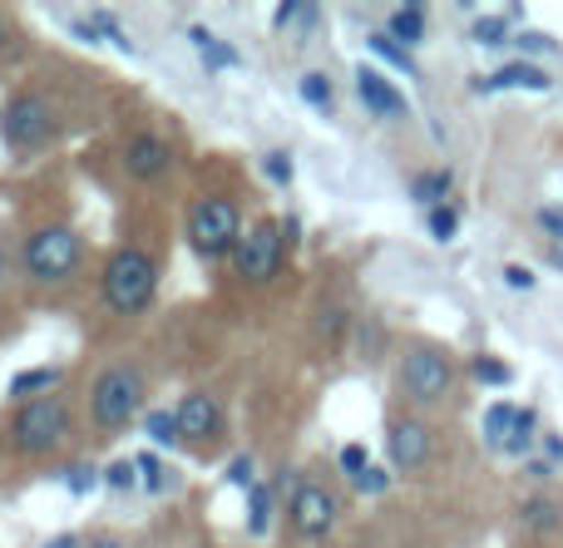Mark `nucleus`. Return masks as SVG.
I'll return each instance as SVG.
<instances>
[{
  "label": "nucleus",
  "instance_id": "2f4dec72",
  "mask_svg": "<svg viewBox=\"0 0 563 548\" xmlns=\"http://www.w3.org/2000/svg\"><path fill=\"white\" fill-rule=\"evenodd\" d=\"M371 470V455L366 445H341V474H346L351 484H361V474Z\"/></svg>",
  "mask_w": 563,
  "mask_h": 548
},
{
  "label": "nucleus",
  "instance_id": "0eeeda50",
  "mask_svg": "<svg viewBox=\"0 0 563 548\" xmlns=\"http://www.w3.org/2000/svg\"><path fill=\"white\" fill-rule=\"evenodd\" d=\"M65 435H69V405L59 395L20 405L15 421H10V440H15L20 455H49Z\"/></svg>",
  "mask_w": 563,
  "mask_h": 548
},
{
  "label": "nucleus",
  "instance_id": "c9c22d12",
  "mask_svg": "<svg viewBox=\"0 0 563 548\" xmlns=\"http://www.w3.org/2000/svg\"><path fill=\"white\" fill-rule=\"evenodd\" d=\"M65 490L69 494H89V490H95V465H85V460L69 465V470H65Z\"/></svg>",
  "mask_w": 563,
  "mask_h": 548
},
{
  "label": "nucleus",
  "instance_id": "a878e982",
  "mask_svg": "<svg viewBox=\"0 0 563 548\" xmlns=\"http://www.w3.org/2000/svg\"><path fill=\"white\" fill-rule=\"evenodd\" d=\"M426 227H430V237H435V243H455V233H460V208H455V203L430 208V213H426Z\"/></svg>",
  "mask_w": 563,
  "mask_h": 548
},
{
  "label": "nucleus",
  "instance_id": "49530a36",
  "mask_svg": "<svg viewBox=\"0 0 563 548\" xmlns=\"http://www.w3.org/2000/svg\"><path fill=\"white\" fill-rule=\"evenodd\" d=\"M5 267H10V262H5V253H0V282H5Z\"/></svg>",
  "mask_w": 563,
  "mask_h": 548
},
{
  "label": "nucleus",
  "instance_id": "ea45409f",
  "mask_svg": "<svg viewBox=\"0 0 563 548\" xmlns=\"http://www.w3.org/2000/svg\"><path fill=\"white\" fill-rule=\"evenodd\" d=\"M505 282L515 287V292H529V287H534V272H529V267H519V262H509L505 267Z\"/></svg>",
  "mask_w": 563,
  "mask_h": 548
},
{
  "label": "nucleus",
  "instance_id": "bb28decb",
  "mask_svg": "<svg viewBox=\"0 0 563 548\" xmlns=\"http://www.w3.org/2000/svg\"><path fill=\"white\" fill-rule=\"evenodd\" d=\"M317 15H321L317 5H301V0H287V5H277V10H273V30H291V25L307 30V25H317Z\"/></svg>",
  "mask_w": 563,
  "mask_h": 548
},
{
  "label": "nucleus",
  "instance_id": "20e7f679",
  "mask_svg": "<svg viewBox=\"0 0 563 548\" xmlns=\"http://www.w3.org/2000/svg\"><path fill=\"white\" fill-rule=\"evenodd\" d=\"M243 213H238L233 198H203V203H194V213H188V247H194L198 257H228L238 253V243H243Z\"/></svg>",
  "mask_w": 563,
  "mask_h": 548
},
{
  "label": "nucleus",
  "instance_id": "7ed1b4c3",
  "mask_svg": "<svg viewBox=\"0 0 563 548\" xmlns=\"http://www.w3.org/2000/svg\"><path fill=\"white\" fill-rule=\"evenodd\" d=\"M154 287H158V262L144 253V247H119V253L104 262V302H109V312H119V316L148 312Z\"/></svg>",
  "mask_w": 563,
  "mask_h": 548
},
{
  "label": "nucleus",
  "instance_id": "2eb2a0df",
  "mask_svg": "<svg viewBox=\"0 0 563 548\" xmlns=\"http://www.w3.org/2000/svg\"><path fill=\"white\" fill-rule=\"evenodd\" d=\"M55 385H65V371L59 366H35V371H20L10 381V401L15 405H30V401H49Z\"/></svg>",
  "mask_w": 563,
  "mask_h": 548
},
{
  "label": "nucleus",
  "instance_id": "ddd939ff",
  "mask_svg": "<svg viewBox=\"0 0 563 548\" xmlns=\"http://www.w3.org/2000/svg\"><path fill=\"white\" fill-rule=\"evenodd\" d=\"M356 94L376 119H406V94L390 79H380V69H371V65L356 69Z\"/></svg>",
  "mask_w": 563,
  "mask_h": 548
},
{
  "label": "nucleus",
  "instance_id": "b1692460",
  "mask_svg": "<svg viewBox=\"0 0 563 548\" xmlns=\"http://www.w3.org/2000/svg\"><path fill=\"white\" fill-rule=\"evenodd\" d=\"M534 440H539V411H519V425H515V435H509L505 440V450L499 455H509V460H519V455H529L534 450Z\"/></svg>",
  "mask_w": 563,
  "mask_h": 548
},
{
  "label": "nucleus",
  "instance_id": "aec40b11",
  "mask_svg": "<svg viewBox=\"0 0 563 548\" xmlns=\"http://www.w3.org/2000/svg\"><path fill=\"white\" fill-rule=\"evenodd\" d=\"M450 183H455V178H450V168H435V174H420L416 183H410V198H416L420 208H445V198H450Z\"/></svg>",
  "mask_w": 563,
  "mask_h": 548
},
{
  "label": "nucleus",
  "instance_id": "f704fd0d",
  "mask_svg": "<svg viewBox=\"0 0 563 548\" xmlns=\"http://www.w3.org/2000/svg\"><path fill=\"white\" fill-rule=\"evenodd\" d=\"M515 45L525 49V55H554V49H559V40L539 35V30H515Z\"/></svg>",
  "mask_w": 563,
  "mask_h": 548
},
{
  "label": "nucleus",
  "instance_id": "473e14b6",
  "mask_svg": "<svg viewBox=\"0 0 563 548\" xmlns=\"http://www.w3.org/2000/svg\"><path fill=\"white\" fill-rule=\"evenodd\" d=\"M534 223H539V233H544L549 243L563 247V208H559V203H544V208H539Z\"/></svg>",
  "mask_w": 563,
  "mask_h": 548
},
{
  "label": "nucleus",
  "instance_id": "f8f14e48",
  "mask_svg": "<svg viewBox=\"0 0 563 548\" xmlns=\"http://www.w3.org/2000/svg\"><path fill=\"white\" fill-rule=\"evenodd\" d=\"M168 164H174V148H168L158 134H139V138H129V148H124V168H129V178H134V183H154V178H164V174H168Z\"/></svg>",
  "mask_w": 563,
  "mask_h": 548
},
{
  "label": "nucleus",
  "instance_id": "dca6fc26",
  "mask_svg": "<svg viewBox=\"0 0 563 548\" xmlns=\"http://www.w3.org/2000/svg\"><path fill=\"white\" fill-rule=\"evenodd\" d=\"M184 35H188V45H194L198 55H203V65H208V69H238V65H243V55H238V49L228 45V40H218L208 25H188Z\"/></svg>",
  "mask_w": 563,
  "mask_h": 548
},
{
  "label": "nucleus",
  "instance_id": "4c0bfd02",
  "mask_svg": "<svg viewBox=\"0 0 563 548\" xmlns=\"http://www.w3.org/2000/svg\"><path fill=\"white\" fill-rule=\"evenodd\" d=\"M390 490V470L386 465H371L366 474H361V484H356V494H386Z\"/></svg>",
  "mask_w": 563,
  "mask_h": 548
},
{
  "label": "nucleus",
  "instance_id": "c03bdc74",
  "mask_svg": "<svg viewBox=\"0 0 563 548\" xmlns=\"http://www.w3.org/2000/svg\"><path fill=\"white\" fill-rule=\"evenodd\" d=\"M85 548H124V544H119V539H109V534H104V539H95V544H85Z\"/></svg>",
  "mask_w": 563,
  "mask_h": 548
},
{
  "label": "nucleus",
  "instance_id": "58836bf2",
  "mask_svg": "<svg viewBox=\"0 0 563 548\" xmlns=\"http://www.w3.org/2000/svg\"><path fill=\"white\" fill-rule=\"evenodd\" d=\"M263 168H267V178H273L277 188H287V183H291V158L282 154V148H277V154H267V164H263Z\"/></svg>",
  "mask_w": 563,
  "mask_h": 548
},
{
  "label": "nucleus",
  "instance_id": "a19ab883",
  "mask_svg": "<svg viewBox=\"0 0 563 548\" xmlns=\"http://www.w3.org/2000/svg\"><path fill=\"white\" fill-rule=\"evenodd\" d=\"M525 470H529V480H549V474H554L559 465H554V460H544V455H529Z\"/></svg>",
  "mask_w": 563,
  "mask_h": 548
},
{
  "label": "nucleus",
  "instance_id": "f03ea898",
  "mask_svg": "<svg viewBox=\"0 0 563 548\" xmlns=\"http://www.w3.org/2000/svg\"><path fill=\"white\" fill-rule=\"evenodd\" d=\"M144 405V371L129 361H114L95 376V391H89V421L99 435H119L129 430V421Z\"/></svg>",
  "mask_w": 563,
  "mask_h": 548
},
{
  "label": "nucleus",
  "instance_id": "393cba45",
  "mask_svg": "<svg viewBox=\"0 0 563 548\" xmlns=\"http://www.w3.org/2000/svg\"><path fill=\"white\" fill-rule=\"evenodd\" d=\"M144 430H148V440H154V445H164V450H174V445H184V430H178V411H148Z\"/></svg>",
  "mask_w": 563,
  "mask_h": 548
},
{
  "label": "nucleus",
  "instance_id": "cd10ccee",
  "mask_svg": "<svg viewBox=\"0 0 563 548\" xmlns=\"http://www.w3.org/2000/svg\"><path fill=\"white\" fill-rule=\"evenodd\" d=\"M470 371H475V381L479 385H509L515 381V371H509V361H499V356H475V366H470Z\"/></svg>",
  "mask_w": 563,
  "mask_h": 548
},
{
  "label": "nucleus",
  "instance_id": "6e6552de",
  "mask_svg": "<svg viewBox=\"0 0 563 548\" xmlns=\"http://www.w3.org/2000/svg\"><path fill=\"white\" fill-rule=\"evenodd\" d=\"M282 257H287L282 223L263 217V223H253L243 233V243H238V253H233V267H238V277H243V282L263 287V282H273V277L282 272Z\"/></svg>",
  "mask_w": 563,
  "mask_h": 548
},
{
  "label": "nucleus",
  "instance_id": "a18cd8bd",
  "mask_svg": "<svg viewBox=\"0 0 563 548\" xmlns=\"http://www.w3.org/2000/svg\"><path fill=\"white\" fill-rule=\"evenodd\" d=\"M549 262H554V267H559V272H563V247H554V257H549Z\"/></svg>",
  "mask_w": 563,
  "mask_h": 548
},
{
  "label": "nucleus",
  "instance_id": "37998d69",
  "mask_svg": "<svg viewBox=\"0 0 563 548\" xmlns=\"http://www.w3.org/2000/svg\"><path fill=\"white\" fill-rule=\"evenodd\" d=\"M45 548H79V539H75V534H55Z\"/></svg>",
  "mask_w": 563,
  "mask_h": 548
},
{
  "label": "nucleus",
  "instance_id": "f257e3e1",
  "mask_svg": "<svg viewBox=\"0 0 563 548\" xmlns=\"http://www.w3.org/2000/svg\"><path fill=\"white\" fill-rule=\"evenodd\" d=\"M79 262H85V237H79L69 223L35 227V233L25 237V247H20V272L40 287L69 282V277L79 272Z\"/></svg>",
  "mask_w": 563,
  "mask_h": 548
},
{
  "label": "nucleus",
  "instance_id": "423d86ee",
  "mask_svg": "<svg viewBox=\"0 0 563 548\" xmlns=\"http://www.w3.org/2000/svg\"><path fill=\"white\" fill-rule=\"evenodd\" d=\"M0 138L10 154H40L55 138V109L45 94H15L0 109Z\"/></svg>",
  "mask_w": 563,
  "mask_h": 548
},
{
  "label": "nucleus",
  "instance_id": "f3484780",
  "mask_svg": "<svg viewBox=\"0 0 563 548\" xmlns=\"http://www.w3.org/2000/svg\"><path fill=\"white\" fill-rule=\"evenodd\" d=\"M386 35L396 40V45H420V40L430 35V15H426V5H396L386 15Z\"/></svg>",
  "mask_w": 563,
  "mask_h": 548
},
{
  "label": "nucleus",
  "instance_id": "39448f33",
  "mask_svg": "<svg viewBox=\"0 0 563 548\" xmlns=\"http://www.w3.org/2000/svg\"><path fill=\"white\" fill-rule=\"evenodd\" d=\"M396 381L416 405H440L450 391H455V361H450L440 346L416 342L406 356H400Z\"/></svg>",
  "mask_w": 563,
  "mask_h": 548
},
{
  "label": "nucleus",
  "instance_id": "e433bc0d",
  "mask_svg": "<svg viewBox=\"0 0 563 548\" xmlns=\"http://www.w3.org/2000/svg\"><path fill=\"white\" fill-rule=\"evenodd\" d=\"M89 25L99 30V40H114L119 49H134V45L124 40V30H119V20H114V15H104V10H95V15H89Z\"/></svg>",
  "mask_w": 563,
  "mask_h": 548
},
{
  "label": "nucleus",
  "instance_id": "79ce46f5",
  "mask_svg": "<svg viewBox=\"0 0 563 548\" xmlns=\"http://www.w3.org/2000/svg\"><path fill=\"white\" fill-rule=\"evenodd\" d=\"M544 460H563V440H559V435H544Z\"/></svg>",
  "mask_w": 563,
  "mask_h": 548
},
{
  "label": "nucleus",
  "instance_id": "a211bd4d",
  "mask_svg": "<svg viewBox=\"0 0 563 548\" xmlns=\"http://www.w3.org/2000/svg\"><path fill=\"white\" fill-rule=\"evenodd\" d=\"M519 524H525L529 534H559L563 529V504L549 500V494H529V500L519 504Z\"/></svg>",
  "mask_w": 563,
  "mask_h": 548
},
{
  "label": "nucleus",
  "instance_id": "4be33fe9",
  "mask_svg": "<svg viewBox=\"0 0 563 548\" xmlns=\"http://www.w3.org/2000/svg\"><path fill=\"white\" fill-rule=\"evenodd\" d=\"M366 49H371L376 59H386L390 69H400V75H420V69H416V55H410L406 45H396L390 35H380V30H371V35H366Z\"/></svg>",
  "mask_w": 563,
  "mask_h": 548
},
{
  "label": "nucleus",
  "instance_id": "1a4fd4ad",
  "mask_svg": "<svg viewBox=\"0 0 563 548\" xmlns=\"http://www.w3.org/2000/svg\"><path fill=\"white\" fill-rule=\"evenodd\" d=\"M287 514H291V529H297L301 539H327V534L336 529L341 504L321 480H301L287 500Z\"/></svg>",
  "mask_w": 563,
  "mask_h": 548
},
{
  "label": "nucleus",
  "instance_id": "4468645a",
  "mask_svg": "<svg viewBox=\"0 0 563 548\" xmlns=\"http://www.w3.org/2000/svg\"><path fill=\"white\" fill-rule=\"evenodd\" d=\"M549 85H554L549 69H539L534 59H509V65H499L489 79H479L475 89H534V94H544Z\"/></svg>",
  "mask_w": 563,
  "mask_h": 548
},
{
  "label": "nucleus",
  "instance_id": "72a5a7b5",
  "mask_svg": "<svg viewBox=\"0 0 563 548\" xmlns=\"http://www.w3.org/2000/svg\"><path fill=\"white\" fill-rule=\"evenodd\" d=\"M253 474H257V460H253V455H238V460L228 465V474H223V480L233 484V490H247V494H253V490H257V484H253Z\"/></svg>",
  "mask_w": 563,
  "mask_h": 548
},
{
  "label": "nucleus",
  "instance_id": "5701e85b",
  "mask_svg": "<svg viewBox=\"0 0 563 548\" xmlns=\"http://www.w3.org/2000/svg\"><path fill=\"white\" fill-rule=\"evenodd\" d=\"M470 40L485 49H499V45H515V30H509V15H479L470 25Z\"/></svg>",
  "mask_w": 563,
  "mask_h": 548
},
{
  "label": "nucleus",
  "instance_id": "9d476101",
  "mask_svg": "<svg viewBox=\"0 0 563 548\" xmlns=\"http://www.w3.org/2000/svg\"><path fill=\"white\" fill-rule=\"evenodd\" d=\"M386 455H390V465H396L400 474L426 470V465L435 460V430H430L426 421H416V415H400V421H390Z\"/></svg>",
  "mask_w": 563,
  "mask_h": 548
},
{
  "label": "nucleus",
  "instance_id": "9b49d317",
  "mask_svg": "<svg viewBox=\"0 0 563 548\" xmlns=\"http://www.w3.org/2000/svg\"><path fill=\"white\" fill-rule=\"evenodd\" d=\"M178 430H184L188 445L218 440V435H223V405L208 391H188L184 401H178Z\"/></svg>",
  "mask_w": 563,
  "mask_h": 548
},
{
  "label": "nucleus",
  "instance_id": "c756f323",
  "mask_svg": "<svg viewBox=\"0 0 563 548\" xmlns=\"http://www.w3.org/2000/svg\"><path fill=\"white\" fill-rule=\"evenodd\" d=\"M134 470H139V484H144L148 494L164 490V455H154V450L134 455Z\"/></svg>",
  "mask_w": 563,
  "mask_h": 548
},
{
  "label": "nucleus",
  "instance_id": "6ab92c4d",
  "mask_svg": "<svg viewBox=\"0 0 563 548\" xmlns=\"http://www.w3.org/2000/svg\"><path fill=\"white\" fill-rule=\"evenodd\" d=\"M519 411H525V405H509V401H495L485 411V445L489 450H505V440L509 435H515V425H519Z\"/></svg>",
  "mask_w": 563,
  "mask_h": 548
},
{
  "label": "nucleus",
  "instance_id": "c85d7f7f",
  "mask_svg": "<svg viewBox=\"0 0 563 548\" xmlns=\"http://www.w3.org/2000/svg\"><path fill=\"white\" fill-rule=\"evenodd\" d=\"M297 94L307 99L311 109L331 114V85H327V75H301V79H297Z\"/></svg>",
  "mask_w": 563,
  "mask_h": 548
},
{
  "label": "nucleus",
  "instance_id": "412c9836",
  "mask_svg": "<svg viewBox=\"0 0 563 548\" xmlns=\"http://www.w3.org/2000/svg\"><path fill=\"white\" fill-rule=\"evenodd\" d=\"M273 514H277L273 484H257V490L247 494V534H253V539H263V534L273 529Z\"/></svg>",
  "mask_w": 563,
  "mask_h": 548
},
{
  "label": "nucleus",
  "instance_id": "7c9ffc66",
  "mask_svg": "<svg viewBox=\"0 0 563 548\" xmlns=\"http://www.w3.org/2000/svg\"><path fill=\"white\" fill-rule=\"evenodd\" d=\"M139 484V470H134V460H109V470H104V490H114V494H129Z\"/></svg>",
  "mask_w": 563,
  "mask_h": 548
}]
</instances>
